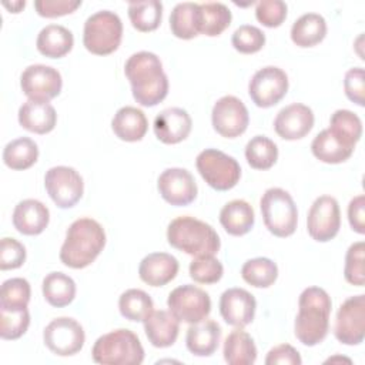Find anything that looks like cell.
Masks as SVG:
<instances>
[{"label": "cell", "instance_id": "7", "mask_svg": "<svg viewBox=\"0 0 365 365\" xmlns=\"http://www.w3.org/2000/svg\"><path fill=\"white\" fill-rule=\"evenodd\" d=\"M123 38V23L117 13L110 10H100L91 14L83 30L84 47L97 56H107L114 53Z\"/></svg>", "mask_w": 365, "mask_h": 365}, {"label": "cell", "instance_id": "33", "mask_svg": "<svg viewBox=\"0 0 365 365\" xmlns=\"http://www.w3.org/2000/svg\"><path fill=\"white\" fill-rule=\"evenodd\" d=\"M43 297L56 308L67 307L76 297V282L63 272H50L43 279Z\"/></svg>", "mask_w": 365, "mask_h": 365}, {"label": "cell", "instance_id": "43", "mask_svg": "<svg viewBox=\"0 0 365 365\" xmlns=\"http://www.w3.org/2000/svg\"><path fill=\"white\" fill-rule=\"evenodd\" d=\"M190 277L198 284H215L222 278L224 267L214 255L195 257L190 262Z\"/></svg>", "mask_w": 365, "mask_h": 365}, {"label": "cell", "instance_id": "25", "mask_svg": "<svg viewBox=\"0 0 365 365\" xmlns=\"http://www.w3.org/2000/svg\"><path fill=\"white\" fill-rule=\"evenodd\" d=\"M144 331L153 346L168 348L178 338L180 321L170 311H153L144 321Z\"/></svg>", "mask_w": 365, "mask_h": 365}, {"label": "cell", "instance_id": "35", "mask_svg": "<svg viewBox=\"0 0 365 365\" xmlns=\"http://www.w3.org/2000/svg\"><path fill=\"white\" fill-rule=\"evenodd\" d=\"M342 144L355 148V144L362 135V121L351 110H336L329 118L328 128Z\"/></svg>", "mask_w": 365, "mask_h": 365}, {"label": "cell", "instance_id": "31", "mask_svg": "<svg viewBox=\"0 0 365 365\" xmlns=\"http://www.w3.org/2000/svg\"><path fill=\"white\" fill-rule=\"evenodd\" d=\"M171 33L181 40H190L200 33V4L184 1L174 6L170 14Z\"/></svg>", "mask_w": 365, "mask_h": 365}, {"label": "cell", "instance_id": "26", "mask_svg": "<svg viewBox=\"0 0 365 365\" xmlns=\"http://www.w3.org/2000/svg\"><path fill=\"white\" fill-rule=\"evenodd\" d=\"M111 128L114 134L127 143L143 140L148 130V121L143 110L125 106L117 110L111 120Z\"/></svg>", "mask_w": 365, "mask_h": 365}, {"label": "cell", "instance_id": "20", "mask_svg": "<svg viewBox=\"0 0 365 365\" xmlns=\"http://www.w3.org/2000/svg\"><path fill=\"white\" fill-rule=\"evenodd\" d=\"M154 134L164 144H178L184 141L192 127L190 114L180 107H168L154 118Z\"/></svg>", "mask_w": 365, "mask_h": 365}, {"label": "cell", "instance_id": "37", "mask_svg": "<svg viewBox=\"0 0 365 365\" xmlns=\"http://www.w3.org/2000/svg\"><path fill=\"white\" fill-rule=\"evenodd\" d=\"M231 11L224 3L200 4V33L208 37L220 36L231 24Z\"/></svg>", "mask_w": 365, "mask_h": 365}, {"label": "cell", "instance_id": "8", "mask_svg": "<svg viewBox=\"0 0 365 365\" xmlns=\"http://www.w3.org/2000/svg\"><path fill=\"white\" fill-rule=\"evenodd\" d=\"M195 167L202 180L217 191H228L241 177L238 161L215 148L202 150L195 158Z\"/></svg>", "mask_w": 365, "mask_h": 365}, {"label": "cell", "instance_id": "27", "mask_svg": "<svg viewBox=\"0 0 365 365\" xmlns=\"http://www.w3.org/2000/svg\"><path fill=\"white\" fill-rule=\"evenodd\" d=\"M220 222L230 235H245L251 231L255 222L254 208L245 200H232L221 208Z\"/></svg>", "mask_w": 365, "mask_h": 365}, {"label": "cell", "instance_id": "16", "mask_svg": "<svg viewBox=\"0 0 365 365\" xmlns=\"http://www.w3.org/2000/svg\"><path fill=\"white\" fill-rule=\"evenodd\" d=\"M21 91L29 100L50 101L57 97L63 87L61 74L46 64H31L20 76Z\"/></svg>", "mask_w": 365, "mask_h": 365}, {"label": "cell", "instance_id": "53", "mask_svg": "<svg viewBox=\"0 0 365 365\" xmlns=\"http://www.w3.org/2000/svg\"><path fill=\"white\" fill-rule=\"evenodd\" d=\"M334 361H345V362H351V359H348V358H341V356H334V358H329V359H327L325 362H334Z\"/></svg>", "mask_w": 365, "mask_h": 365}, {"label": "cell", "instance_id": "41", "mask_svg": "<svg viewBox=\"0 0 365 365\" xmlns=\"http://www.w3.org/2000/svg\"><path fill=\"white\" fill-rule=\"evenodd\" d=\"M30 325V312L27 307H0V336L7 341L19 339L26 334Z\"/></svg>", "mask_w": 365, "mask_h": 365}, {"label": "cell", "instance_id": "5", "mask_svg": "<svg viewBox=\"0 0 365 365\" xmlns=\"http://www.w3.org/2000/svg\"><path fill=\"white\" fill-rule=\"evenodd\" d=\"M91 356L103 365H140L144 361V348L138 336L130 329H114L97 338Z\"/></svg>", "mask_w": 365, "mask_h": 365}, {"label": "cell", "instance_id": "15", "mask_svg": "<svg viewBox=\"0 0 365 365\" xmlns=\"http://www.w3.org/2000/svg\"><path fill=\"white\" fill-rule=\"evenodd\" d=\"M211 123L221 137L235 138L244 134L248 127V110L238 97L224 96L212 107Z\"/></svg>", "mask_w": 365, "mask_h": 365}, {"label": "cell", "instance_id": "51", "mask_svg": "<svg viewBox=\"0 0 365 365\" xmlns=\"http://www.w3.org/2000/svg\"><path fill=\"white\" fill-rule=\"evenodd\" d=\"M348 221L355 232L365 234V195L359 194L349 201Z\"/></svg>", "mask_w": 365, "mask_h": 365}, {"label": "cell", "instance_id": "46", "mask_svg": "<svg viewBox=\"0 0 365 365\" xmlns=\"http://www.w3.org/2000/svg\"><path fill=\"white\" fill-rule=\"evenodd\" d=\"M287 9L282 0H262L255 6V17L265 27H279L287 19Z\"/></svg>", "mask_w": 365, "mask_h": 365}, {"label": "cell", "instance_id": "48", "mask_svg": "<svg viewBox=\"0 0 365 365\" xmlns=\"http://www.w3.org/2000/svg\"><path fill=\"white\" fill-rule=\"evenodd\" d=\"M81 6V0H37L34 7L38 16L54 19L73 13Z\"/></svg>", "mask_w": 365, "mask_h": 365}, {"label": "cell", "instance_id": "36", "mask_svg": "<svg viewBox=\"0 0 365 365\" xmlns=\"http://www.w3.org/2000/svg\"><path fill=\"white\" fill-rule=\"evenodd\" d=\"M153 308L154 302L151 297L138 288H130L118 298L120 314L133 322H144L154 311Z\"/></svg>", "mask_w": 365, "mask_h": 365}, {"label": "cell", "instance_id": "14", "mask_svg": "<svg viewBox=\"0 0 365 365\" xmlns=\"http://www.w3.org/2000/svg\"><path fill=\"white\" fill-rule=\"evenodd\" d=\"M341 227V211L338 201L331 195L315 198L308 210L307 230L312 240L327 242L336 237Z\"/></svg>", "mask_w": 365, "mask_h": 365}, {"label": "cell", "instance_id": "49", "mask_svg": "<svg viewBox=\"0 0 365 365\" xmlns=\"http://www.w3.org/2000/svg\"><path fill=\"white\" fill-rule=\"evenodd\" d=\"M344 90L352 103L361 107L365 104V80L362 67H354L345 73Z\"/></svg>", "mask_w": 365, "mask_h": 365}, {"label": "cell", "instance_id": "21", "mask_svg": "<svg viewBox=\"0 0 365 365\" xmlns=\"http://www.w3.org/2000/svg\"><path fill=\"white\" fill-rule=\"evenodd\" d=\"M180 264L175 257L167 252H151L138 265V275L143 282L151 287H163L178 274Z\"/></svg>", "mask_w": 365, "mask_h": 365}, {"label": "cell", "instance_id": "17", "mask_svg": "<svg viewBox=\"0 0 365 365\" xmlns=\"http://www.w3.org/2000/svg\"><path fill=\"white\" fill-rule=\"evenodd\" d=\"M157 188L164 201L175 207L191 204L198 192L192 174L185 168H167L157 181Z\"/></svg>", "mask_w": 365, "mask_h": 365}, {"label": "cell", "instance_id": "11", "mask_svg": "<svg viewBox=\"0 0 365 365\" xmlns=\"http://www.w3.org/2000/svg\"><path fill=\"white\" fill-rule=\"evenodd\" d=\"M288 91V76L275 66L255 71L248 83V94L257 107L268 108L279 103Z\"/></svg>", "mask_w": 365, "mask_h": 365}, {"label": "cell", "instance_id": "39", "mask_svg": "<svg viewBox=\"0 0 365 365\" xmlns=\"http://www.w3.org/2000/svg\"><path fill=\"white\" fill-rule=\"evenodd\" d=\"M241 277L247 284L255 288H268L278 278V267L267 257H257L244 262Z\"/></svg>", "mask_w": 365, "mask_h": 365}, {"label": "cell", "instance_id": "1", "mask_svg": "<svg viewBox=\"0 0 365 365\" xmlns=\"http://www.w3.org/2000/svg\"><path fill=\"white\" fill-rule=\"evenodd\" d=\"M124 74L131 84L134 100L144 107H154L168 94V78L160 57L151 51H138L128 57Z\"/></svg>", "mask_w": 365, "mask_h": 365}, {"label": "cell", "instance_id": "38", "mask_svg": "<svg viewBox=\"0 0 365 365\" xmlns=\"http://www.w3.org/2000/svg\"><path fill=\"white\" fill-rule=\"evenodd\" d=\"M128 17L135 30L153 31L161 24L163 3L158 0L131 1L128 3Z\"/></svg>", "mask_w": 365, "mask_h": 365}, {"label": "cell", "instance_id": "30", "mask_svg": "<svg viewBox=\"0 0 365 365\" xmlns=\"http://www.w3.org/2000/svg\"><path fill=\"white\" fill-rule=\"evenodd\" d=\"M327 36V21L318 13H305L291 27V40L298 47H314Z\"/></svg>", "mask_w": 365, "mask_h": 365}, {"label": "cell", "instance_id": "24", "mask_svg": "<svg viewBox=\"0 0 365 365\" xmlns=\"http://www.w3.org/2000/svg\"><path fill=\"white\" fill-rule=\"evenodd\" d=\"M20 125L36 134L50 133L57 123V113L48 101L27 100L19 108Z\"/></svg>", "mask_w": 365, "mask_h": 365}, {"label": "cell", "instance_id": "19", "mask_svg": "<svg viewBox=\"0 0 365 365\" xmlns=\"http://www.w3.org/2000/svg\"><path fill=\"white\" fill-rule=\"evenodd\" d=\"M314 121V113L308 106L292 103L278 111L274 120V130L284 140H299L312 130Z\"/></svg>", "mask_w": 365, "mask_h": 365}, {"label": "cell", "instance_id": "13", "mask_svg": "<svg viewBox=\"0 0 365 365\" xmlns=\"http://www.w3.org/2000/svg\"><path fill=\"white\" fill-rule=\"evenodd\" d=\"M335 338L345 345H359L365 338V295L359 294L345 299L338 308Z\"/></svg>", "mask_w": 365, "mask_h": 365}, {"label": "cell", "instance_id": "50", "mask_svg": "<svg viewBox=\"0 0 365 365\" xmlns=\"http://www.w3.org/2000/svg\"><path fill=\"white\" fill-rule=\"evenodd\" d=\"M267 365H301L299 352L289 344H281L271 348L265 358Z\"/></svg>", "mask_w": 365, "mask_h": 365}, {"label": "cell", "instance_id": "28", "mask_svg": "<svg viewBox=\"0 0 365 365\" xmlns=\"http://www.w3.org/2000/svg\"><path fill=\"white\" fill-rule=\"evenodd\" d=\"M74 46L73 33L60 24L43 27L37 36L36 47L40 54L48 58H60L71 51Z\"/></svg>", "mask_w": 365, "mask_h": 365}, {"label": "cell", "instance_id": "47", "mask_svg": "<svg viewBox=\"0 0 365 365\" xmlns=\"http://www.w3.org/2000/svg\"><path fill=\"white\" fill-rule=\"evenodd\" d=\"M26 261V248L16 238L4 237L0 242V268L16 269L20 268Z\"/></svg>", "mask_w": 365, "mask_h": 365}, {"label": "cell", "instance_id": "3", "mask_svg": "<svg viewBox=\"0 0 365 365\" xmlns=\"http://www.w3.org/2000/svg\"><path fill=\"white\" fill-rule=\"evenodd\" d=\"M106 245V231L93 218H78L67 228L60 248V261L73 269L88 267Z\"/></svg>", "mask_w": 365, "mask_h": 365}, {"label": "cell", "instance_id": "42", "mask_svg": "<svg viewBox=\"0 0 365 365\" xmlns=\"http://www.w3.org/2000/svg\"><path fill=\"white\" fill-rule=\"evenodd\" d=\"M365 244L364 241H356L349 245L345 254V265H344V277L346 282L364 287L365 284Z\"/></svg>", "mask_w": 365, "mask_h": 365}, {"label": "cell", "instance_id": "34", "mask_svg": "<svg viewBox=\"0 0 365 365\" xmlns=\"http://www.w3.org/2000/svg\"><path fill=\"white\" fill-rule=\"evenodd\" d=\"M38 147L29 137H19L9 141L3 150V161L11 170H27L36 164Z\"/></svg>", "mask_w": 365, "mask_h": 365}, {"label": "cell", "instance_id": "52", "mask_svg": "<svg viewBox=\"0 0 365 365\" xmlns=\"http://www.w3.org/2000/svg\"><path fill=\"white\" fill-rule=\"evenodd\" d=\"M3 6H4L6 9H9V10H10V13H20V11H21V9H24L26 1H11V3L4 1V3H3Z\"/></svg>", "mask_w": 365, "mask_h": 365}, {"label": "cell", "instance_id": "44", "mask_svg": "<svg viewBox=\"0 0 365 365\" xmlns=\"http://www.w3.org/2000/svg\"><path fill=\"white\" fill-rule=\"evenodd\" d=\"M31 297V288L24 278H10L1 284L0 307H27Z\"/></svg>", "mask_w": 365, "mask_h": 365}, {"label": "cell", "instance_id": "45", "mask_svg": "<svg viewBox=\"0 0 365 365\" xmlns=\"http://www.w3.org/2000/svg\"><path fill=\"white\" fill-rule=\"evenodd\" d=\"M231 43L237 51L242 54H252L264 47L265 34L255 26L242 24L232 33Z\"/></svg>", "mask_w": 365, "mask_h": 365}, {"label": "cell", "instance_id": "22", "mask_svg": "<svg viewBox=\"0 0 365 365\" xmlns=\"http://www.w3.org/2000/svg\"><path fill=\"white\" fill-rule=\"evenodd\" d=\"M50 221L48 208L38 200L27 198L20 201L13 211V225L24 235L41 234Z\"/></svg>", "mask_w": 365, "mask_h": 365}, {"label": "cell", "instance_id": "40", "mask_svg": "<svg viewBox=\"0 0 365 365\" xmlns=\"http://www.w3.org/2000/svg\"><path fill=\"white\" fill-rule=\"evenodd\" d=\"M245 158L255 170H269L278 160V147L271 138L255 135L245 145Z\"/></svg>", "mask_w": 365, "mask_h": 365}, {"label": "cell", "instance_id": "9", "mask_svg": "<svg viewBox=\"0 0 365 365\" xmlns=\"http://www.w3.org/2000/svg\"><path fill=\"white\" fill-rule=\"evenodd\" d=\"M167 307L178 321L195 324L211 312V298L200 287L184 284L168 294Z\"/></svg>", "mask_w": 365, "mask_h": 365}, {"label": "cell", "instance_id": "6", "mask_svg": "<svg viewBox=\"0 0 365 365\" xmlns=\"http://www.w3.org/2000/svg\"><path fill=\"white\" fill-rule=\"evenodd\" d=\"M264 224L275 237L285 238L295 232L298 211L291 194L279 187L268 188L259 201Z\"/></svg>", "mask_w": 365, "mask_h": 365}, {"label": "cell", "instance_id": "12", "mask_svg": "<svg viewBox=\"0 0 365 365\" xmlns=\"http://www.w3.org/2000/svg\"><path fill=\"white\" fill-rule=\"evenodd\" d=\"M44 345L58 356H71L81 351L86 334L83 327L68 317L53 319L43 331Z\"/></svg>", "mask_w": 365, "mask_h": 365}, {"label": "cell", "instance_id": "4", "mask_svg": "<svg viewBox=\"0 0 365 365\" xmlns=\"http://www.w3.org/2000/svg\"><path fill=\"white\" fill-rule=\"evenodd\" d=\"M167 240L171 247L192 257L215 255L221 247L217 231L210 224L190 215L177 217L168 224Z\"/></svg>", "mask_w": 365, "mask_h": 365}, {"label": "cell", "instance_id": "23", "mask_svg": "<svg viewBox=\"0 0 365 365\" xmlns=\"http://www.w3.org/2000/svg\"><path fill=\"white\" fill-rule=\"evenodd\" d=\"M221 339V327L214 319L190 324L185 335L187 349L195 356L212 355Z\"/></svg>", "mask_w": 365, "mask_h": 365}, {"label": "cell", "instance_id": "32", "mask_svg": "<svg viewBox=\"0 0 365 365\" xmlns=\"http://www.w3.org/2000/svg\"><path fill=\"white\" fill-rule=\"evenodd\" d=\"M311 151L314 157L322 163L339 164L352 155L354 148L342 144L328 128H325L312 140Z\"/></svg>", "mask_w": 365, "mask_h": 365}, {"label": "cell", "instance_id": "29", "mask_svg": "<svg viewBox=\"0 0 365 365\" xmlns=\"http://www.w3.org/2000/svg\"><path fill=\"white\" fill-rule=\"evenodd\" d=\"M222 354L230 365H252L257 359V346L248 332L237 328L227 335Z\"/></svg>", "mask_w": 365, "mask_h": 365}, {"label": "cell", "instance_id": "18", "mask_svg": "<svg viewBox=\"0 0 365 365\" xmlns=\"http://www.w3.org/2000/svg\"><path fill=\"white\" fill-rule=\"evenodd\" d=\"M257 301L244 288H228L220 297V314L222 319L235 328H244L255 317Z\"/></svg>", "mask_w": 365, "mask_h": 365}, {"label": "cell", "instance_id": "2", "mask_svg": "<svg viewBox=\"0 0 365 365\" xmlns=\"http://www.w3.org/2000/svg\"><path fill=\"white\" fill-rule=\"evenodd\" d=\"M331 308L332 301L325 289L308 287L301 292L294 332L302 345L315 346L325 339L329 331Z\"/></svg>", "mask_w": 365, "mask_h": 365}, {"label": "cell", "instance_id": "10", "mask_svg": "<svg viewBox=\"0 0 365 365\" xmlns=\"http://www.w3.org/2000/svg\"><path fill=\"white\" fill-rule=\"evenodd\" d=\"M44 187L48 197L58 208H71L83 197L84 182L77 170L67 165H57L47 170Z\"/></svg>", "mask_w": 365, "mask_h": 365}]
</instances>
